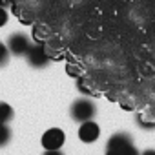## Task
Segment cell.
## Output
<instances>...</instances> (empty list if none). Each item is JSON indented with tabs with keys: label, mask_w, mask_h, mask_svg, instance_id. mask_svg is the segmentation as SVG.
Instances as JSON below:
<instances>
[{
	"label": "cell",
	"mask_w": 155,
	"mask_h": 155,
	"mask_svg": "<svg viewBox=\"0 0 155 155\" xmlns=\"http://www.w3.org/2000/svg\"><path fill=\"white\" fill-rule=\"evenodd\" d=\"M122 17H124L128 26L137 28V29H144L151 24L153 11L146 0H131L130 4H126Z\"/></svg>",
	"instance_id": "cell-1"
},
{
	"label": "cell",
	"mask_w": 155,
	"mask_h": 155,
	"mask_svg": "<svg viewBox=\"0 0 155 155\" xmlns=\"http://www.w3.org/2000/svg\"><path fill=\"white\" fill-rule=\"evenodd\" d=\"M106 155H140L133 146V139L126 131H119L110 137L106 146Z\"/></svg>",
	"instance_id": "cell-2"
},
{
	"label": "cell",
	"mask_w": 155,
	"mask_h": 155,
	"mask_svg": "<svg viewBox=\"0 0 155 155\" xmlns=\"http://www.w3.org/2000/svg\"><path fill=\"white\" fill-rule=\"evenodd\" d=\"M69 115L75 122L82 124V122L93 120V117L97 115V106L90 99H77L69 108Z\"/></svg>",
	"instance_id": "cell-3"
},
{
	"label": "cell",
	"mask_w": 155,
	"mask_h": 155,
	"mask_svg": "<svg viewBox=\"0 0 155 155\" xmlns=\"http://www.w3.org/2000/svg\"><path fill=\"white\" fill-rule=\"evenodd\" d=\"M26 58H28L29 66H33V68H44V66H48V62H49V53H48V49H46L44 44H37V42H35V44L28 49Z\"/></svg>",
	"instance_id": "cell-4"
},
{
	"label": "cell",
	"mask_w": 155,
	"mask_h": 155,
	"mask_svg": "<svg viewBox=\"0 0 155 155\" xmlns=\"http://www.w3.org/2000/svg\"><path fill=\"white\" fill-rule=\"evenodd\" d=\"M57 33L60 38L64 40H73L79 33V22H77L73 17H60L57 22Z\"/></svg>",
	"instance_id": "cell-5"
},
{
	"label": "cell",
	"mask_w": 155,
	"mask_h": 155,
	"mask_svg": "<svg viewBox=\"0 0 155 155\" xmlns=\"http://www.w3.org/2000/svg\"><path fill=\"white\" fill-rule=\"evenodd\" d=\"M8 48H9V51L13 53V55H26L28 53V49L31 48V42H29V37L28 35H24V33H13V35H9V38H8Z\"/></svg>",
	"instance_id": "cell-6"
},
{
	"label": "cell",
	"mask_w": 155,
	"mask_h": 155,
	"mask_svg": "<svg viewBox=\"0 0 155 155\" xmlns=\"http://www.w3.org/2000/svg\"><path fill=\"white\" fill-rule=\"evenodd\" d=\"M66 135L60 128H51L42 135V146L44 150H60L64 146Z\"/></svg>",
	"instance_id": "cell-7"
},
{
	"label": "cell",
	"mask_w": 155,
	"mask_h": 155,
	"mask_svg": "<svg viewBox=\"0 0 155 155\" xmlns=\"http://www.w3.org/2000/svg\"><path fill=\"white\" fill-rule=\"evenodd\" d=\"M20 8L26 17L35 18L48 9V0H20Z\"/></svg>",
	"instance_id": "cell-8"
},
{
	"label": "cell",
	"mask_w": 155,
	"mask_h": 155,
	"mask_svg": "<svg viewBox=\"0 0 155 155\" xmlns=\"http://www.w3.org/2000/svg\"><path fill=\"white\" fill-rule=\"evenodd\" d=\"M101 135V128L95 120H88V122H82L81 128H79V139L86 144L90 142H95Z\"/></svg>",
	"instance_id": "cell-9"
},
{
	"label": "cell",
	"mask_w": 155,
	"mask_h": 155,
	"mask_svg": "<svg viewBox=\"0 0 155 155\" xmlns=\"http://www.w3.org/2000/svg\"><path fill=\"white\" fill-rule=\"evenodd\" d=\"M33 38H35L37 44H46V42H49V38H51V28L46 26V24H37V26L33 28Z\"/></svg>",
	"instance_id": "cell-10"
},
{
	"label": "cell",
	"mask_w": 155,
	"mask_h": 155,
	"mask_svg": "<svg viewBox=\"0 0 155 155\" xmlns=\"http://www.w3.org/2000/svg\"><path fill=\"white\" fill-rule=\"evenodd\" d=\"M13 115H15V111H13V108L8 102H0V122L8 124L13 119Z\"/></svg>",
	"instance_id": "cell-11"
},
{
	"label": "cell",
	"mask_w": 155,
	"mask_h": 155,
	"mask_svg": "<svg viewBox=\"0 0 155 155\" xmlns=\"http://www.w3.org/2000/svg\"><path fill=\"white\" fill-rule=\"evenodd\" d=\"M137 122L142 128H155V111L153 113H140V115H137Z\"/></svg>",
	"instance_id": "cell-12"
},
{
	"label": "cell",
	"mask_w": 155,
	"mask_h": 155,
	"mask_svg": "<svg viewBox=\"0 0 155 155\" xmlns=\"http://www.w3.org/2000/svg\"><path fill=\"white\" fill-rule=\"evenodd\" d=\"M9 140H11V130H9V126L4 124V122H0V148L6 146Z\"/></svg>",
	"instance_id": "cell-13"
},
{
	"label": "cell",
	"mask_w": 155,
	"mask_h": 155,
	"mask_svg": "<svg viewBox=\"0 0 155 155\" xmlns=\"http://www.w3.org/2000/svg\"><path fill=\"white\" fill-rule=\"evenodd\" d=\"M9 53H11V51H9V48H8V44L0 42V68L8 64V60H9Z\"/></svg>",
	"instance_id": "cell-14"
},
{
	"label": "cell",
	"mask_w": 155,
	"mask_h": 155,
	"mask_svg": "<svg viewBox=\"0 0 155 155\" xmlns=\"http://www.w3.org/2000/svg\"><path fill=\"white\" fill-rule=\"evenodd\" d=\"M62 4L68 9H79V8H84L88 4V0H62Z\"/></svg>",
	"instance_id": "cell-15"
},
{
	"label": "cell",
	"mask_w": 155,
	"mask_h": 155,
	"mask_svg": "<svg viewBox=\"0 0 155 155\" xmlns=\"http://www.w3.org/2000/svg\"><path fill=\"white\" fill-rule=\"evenodd\" d=\"M8 20H9V15H8V11L0 6V28H2L4 24H8Z\"/></svg>",
	"instance_id": "cell-16"
},
{
	"label": "cell",
	"mask_w": 155,
	"mask_h": 155,
	"mask_svg": "<svg viewBox=\"0 0 155 155\" xmlns=\"http://www.w3.org/2000/svg\"><path fill=\"white\" fill-rule=\"evenodd\" d=\"M44 155H62V151L60 150H46Z\"/></svg>",
	"instance_id": "cell-17"
},
{
	"label": "cell",
	"mask_w": 155,
	"mask_h": 155,
	"mask_svg": "<svg viewBox=\"0 0 155 155\" xmlns=\"http://www.w3.org/2000/svg\"><path fill=\"white\" fill-rule=\"evenodd\" d=\"M140 155H155V150H144Z\"/></svg>",
	"instance_id": "cell-18"
},
{
	"label": "cell",
	"mask_w": 155,
	"mask_h": 155,
	"mask_svg": "<svg viewBox=\"0 0 155 155\" xmlns=\"http://www.w3.org/2000/svg\"><path fill=\"white\" fill-rule=\"evenodd\" d=\"M151 46H153V49H155V37H153V40H151Z\"/></svg>",
	"instance_id": "cell-19"
}]
</instances>
